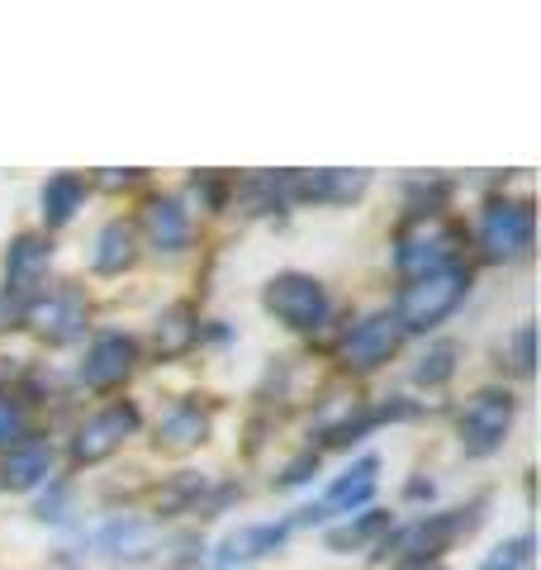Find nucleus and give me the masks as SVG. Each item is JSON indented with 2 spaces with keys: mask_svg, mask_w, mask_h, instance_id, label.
I'll return each mask as SVG.
<instances>
[{
  "mask_svg": "<svg viewBox=\"0 0 541 570\" xmlns=\"http://www.w3.org/2000/svg\"><path fill=\"white\" fill-rule=\"evenodd\" d=\"M456 247H461V228L451 219H442L437 209L413 214L400 228V238H394V266L404 276H427L442 272V266H456Z\"/></svg>",
  "mask_w": 541,
  "mask_h": 570,
  "instance_id": "obj_1",
  "label": "nucleus"
},
{
  "mask_svg": "<svg viewBox=\"0 0 541 570\" xmlns=\"http://www.w3.org/2000/svg\"><path fill=\"white\" fill-rule=\"evenodd\" d=\"M465 285H471V272L465 266H442V272H427V276H413L404 285L400 295V309H394V318H400V328H437L442 318L451 314L465 299Z\"/></svg>",
  "mask_w": 541,
  "mask_h": 570,
  "instance_id": "obj_2",
  "label": "nucleus"
},
{
  "mask_svg": "<svg viewBox=\"0 0 541 570\" xmlns=\"http://www.w3.org/2000/svg\"><path fill=\"white\" fill-rule=\"evenodd\" d=\"M475 519H465V509H451V513H427L419 523H404L400 532H390L381 557H394V561H409V566H432L442 557V551L461 538V532H471Z\"/></svg>",
  "mask_w": 541,
  "mask_h": 570,
  "instance_id": "obj_3",
  "label": "nucleus"
},
{
  "mask_svg": "<svg viewBox=\"0 0 541 570\" xmlns=\"http://www.w3.org/2000/svg\"><path fill=\"white\" fill-rule=\"evenodd\" d=\"M537 234V214L532 200H494L480 214V247L490 262H513L532 253Z\"/></svg>",
  "mask_w": 541,
  "mask_h": 570,
  "instance_id": "obj_4",
  "label": "nucleus"
},
{
  "mask_svg": "<svg viewBox=\"0 0 541 570\" xmlns=\"http://www.w3.org/2000/svg\"><path fill=\"white\" fill-rule=\"evenodd\" d=\"M513 414H518V404H513L509 390H494V385L475 390L461 409V448L471 456L499 452L503 438H509V428H513Z\"/></svg>",
  "mask_w": 541,
  "mask_h": 570,
  "instance_id": "obj_5",
  "label": "nucleus"
},
{
  "mask_svg": "<svg viewBox=\"0 0 541 570\" xmlns=\"http://www.w3.org/2000/svg\"><path fill=\"white\" fill-rule=\"evenodd\" d=\"M266 309L281 318L285 328H295V333H309L318 328L323 318H328V291L314 281V276H304V272H285L266 285Z\"/></svg>",
  "mask_w": 541,
  "mask_h": 570,
  "instance_id": "obj_6",
  "label": "nucleus"
},
{
  "mask_svg": "<svg viewBox=\"0 0 541 570\" xmlns=\"http://www.w3.org/2000/svg\"><path fill=\"white\" fill-rule=\"evenodd\" d=\"M138 428V409L134 404H110V409H100V414H90L81 428H77V438H71V456L81 461V466H96V461L105 456H115L124 448V438H129Z\"/></svg>",
  "mask_w": 541,
  "mask_h": 570,
  "instance_id": "obj_7",
  "label": "nucleus"
},
{
  "mask_svg": "<svg viewBox=\"0 0 541 570\" xmlns=\"http://www.w3.org/2000/svg\"><path fill=\"white\" fill-rule=\"evenodd\" d=\"M400 343H404L400 318L394 314H371L347 333V343H342L337 356H342V366L347 371H375L381 362H390V356L400 352Z\"/></svg>",
  "mask_w": 541,
  "mask_h": 570,
  "instance_id": "obj_8",
  "label": "nucleus"
},
{
  "mask_svg": "<svg viewBox=\"0 0 541 570\" xmlns=\"http://www.w3.org/2000/svg\"><path fill=\"white\" fill-rule=\"evenodd\" d=\"M24 324L48 343H77L86 333V299L77 291H52V295H33L24 305Z\"/></svg>",
  "mask_w": 541,
  "mask_h": 570,
  "instance_id": "obj_9",
  "label": "nucleus"
},
{
  "mask_svg": "<svg viewBox=\"0 0 541 570\" xmlns=\"http://www.w3.org/2000/svg\"><path fill=\"white\" fill-rule=\"evenodd\" d=\"M48 266H52V243L39 234H20L6 253V299L14 295V305L24 309L33 291H39V281L48 276Z\"/></svg>",
  "mask_w": 541,
  "mask_h": 570,
  "instance_id": "obj_10",
  "label": "nucleus"
},
{
  "mask_svg": "<svg viewBox=\"0 0 541 570\" xmlns=\"http://www.w3.org/2000/svg\"><path fill=\"white\" fill-rule=\"evenodd\" d=\"M138 366V343L129 333H100L96 343L86 347L81 362V381L96 390H115L119 381H129V371Z\"/></svg>",
  "mask_w": 541,
  "mask_h": 570,
  "instance_id": "obj_11",
  "label": "nucleus"
},
{
  "mask_svg": "<svg viewBox=\"0 0 541 570\" xmlns=\"http://www.w3.org/2000/svg\"><path fill=\"white\" fill-rule=\"evenodd\" d=\"M375 485H381V461H375V456H361L347 475L333 480L318 509H299V523H314V519H323V513H352V509H361V504H366V499L375 494Z\"/></svg>",
  "mask_w": 541,
  "mask_h": 570,
  "instance_id": "obj_12",
  "label": "nucleus"
},
{
  "mask_svg": "<svg viewBox=\"0 0 541 570\" xmlns=\"http://www.w3.org/2000/svg\"><path fill=\"white\" fill-rule=\"evenodd\" d=\"M285 532H291V523H243L238 532H228V538L219 542V551H214V566L233 570V566L262 561V557H270V551L285 542Z\"/></svg>",
  "mask_w": 541,
  "mask_h": 570,
  "instance_id": "obj_13",
  "label": "nucleus"
},
{
  "mask_svg": "<svg viewBox=\"0 0 541 570\" xmlns=\"http://www.w3.org/2000/svg\"><path fill=\"white\" fill-rule=\"evenodd\" d=\"M142 234H148V243L157 247V253H180V247L190 243V214L180 200H171V195H157V200H148V209H142Z\"/></svg>",
  "mask_w": 541,
  "mask_h": 570,
  "instance_id": "obj_14",
  "label": "nucleus"
},
{
  "mask_svg": "<svg viewBox=\"0 0 541 570\" xmlns=\"http://www.w3.org/2000/svg\"><path fill=\"white\" fill-rule=\"evenodd\" d=\"M205 438H209V414L195 400L171 404L157 423V448H167V452H190V448H200Z\"/></svg>",
  "mask_w": 541,
  "mask_h": 570,
  "instance_id": "obj_15",
  "label": "nucleus"
},
{
  "mask_svg": "<svg viewBox=\"0 0 541 570\" xmlns=\"http://www.w3.org/2000/svg\"><path fill=\"white\" fill-rule=\"evenodd\" d=\"M153 542H157V528L148 519H110L96 532V547L105 551V557H124V561L148 557Z\"/></svg>",
  "mask_w": 541,
  "mask_h": 570,
  "instance_id": "obj_16",
  "label": "nucleus"
},
{
  "mask_svg": "<svg viewBox=\"0 0 541 570\" xmlns=\"http://www.w3.org/2000/svg\"><path fill=\"white\" fill-rule=\"evenodd\" d=\"M138 257V247H134V224H124V219H110L96 234V253H90V266H96L100 276H119V272H129Z\"/></svg>",
  "mask_w": 541,
  "mask_h": 570,
  "instance_id": "obj_17",
  "label": "nucleus"
},
{
  "mask_svg": "<svg viewBox=\"0 0 541 570\" xmlns=\"http://www.w3.org/2000/svg\"><path fill=\"white\" fill-rule=\"evenodd\" d=\"M52 471V452L43 448V442H24V448H14L6 452V471H0V485H10V490H39L43 480Z\"/></svg>",
  "mask_w": 541,
  "mask_h": 570,
  "instance_id": "obj_18",
  "label": "nucleus"
},
{
  "mask_svg": "<svg viewBox=\"0 0 541 570\" xmlns=\"http://www.w3.org/2000/svg\"><path fill=\"white\" fill-rule=\"evenodd\" d=\"M200 337V324H195V305H171L157 318V356H186Z\"/></svg>",
  "mask_w": 541,
  "mask_h": 570,
  "instance_id": "obj_19",
  "label": "nucleus"
},
{
  "mask_svg": "<svg viewBox=\"0 0 541 570\" xmlns=\"http://www.w3.org/2000/svg\"><path fill=\"white\" fill-rule=\"evenodd\" d=\"M81 200H86V181H81L77 171L52 176V181L43 186V224H48V228L71 224V214L81 209Z\"/></svg>",
  "mask_w": 541,
  "mask_h": 570,
  "instance_id": "obj_20",
  "label": "nucleus"
},
{
  "mask_svg": "<svg viewBox=\"0 0 541 570\" xmlns=\"http://www.w3.org/2000/svg\"><path fill=\"white\" fill-rule=\"evenodd\" d=\"M385 532H390V513L366 509V513H356L352 523H342V528L328 532V551H361V547L381 542Z\"/></svg>",
  "mask_w": 541,
  "mask_h": 570,
  "instance_id": "obj_21",
  "label": "nucleus"
},
{
  "mask_svg": "<svg viewBox=\"0 0 541 570\" xmlns=\"http://www.w3.org/2000/svg\"><path fill=\"white\" fill-rule=\"evenodd\" d=\"M29 442V409L14 395H0V452H14Z\"/></svg>",
  "mask_w": 541,
  "mask_h": 570,
  "instance_id": "obj_22",
  "label": "nucleus"
},
{
  "mask_svg": "<svg viewBox=\"0 0 541 570\" xmlns=\"http://www.w3.org/2000/svg\"><path fill=\"white\" fill-rule=\"evenodd\" d=\"M200 494H205V475H180V480H171L167 490H157V509L161 513H180V509H195L200 504Z\"/></svg>",
  "mask_w": 541,
  "mask_h": 570,
  "instance_id": "obj_23",
  "label": "nucleus"
},
{
  "mask_svg": "<svg viewBox=\"0 0 541 570\" xmlns=\"http://www.w3.org/2000/svg\"><path fill=\"white\" fill-rule=\"evenodd\" d=\"M451 371H456V343H437L419 366H413V381L419 385H446Z\"/></svg>",
  "mask_w": 541,
  "mask_h": 570,
  "instance_id": "obj_24",
  "label": "nucleus"
},
{
  "mask_svg": "<svg viewBox=\"0 0 541 570\" xmlns=\"http://www.w3.org/2000/svg\"><path fill=\"white\" fill-rule=\"evenodd\" d=\"M480 570H532V538L522 532V538L503 542L499 551H490V561H484Z\"/></svg>",
  "mask_w": 541,
  "mask_h": 570,
  "instance_id": "obj_25",
  "label": "nucleus"
},
{
  "mask_svg": "<svg viewBox=\"0 0 541 570\" xmlns=\"http://www.w3.org/2000/svg\"><path fill=\"white\" fill-rule=\"evenodd\" d=\"M513 366L522 371V376H532V324H522L513 333Z\"/></svg>",
  "mask_w": 541,
  "mask_h": 570,
  "instance_id": "obj_26",
  "label": "nucleus"
},
{
  "mask_svg": "<svg viewBox=\"0 0 541 570\" xmlns=\"http://www.w3.org/2000/svg\"><path fill=\"white\" fill-rule=\"evenodd\" d=\"M309 471H318V456H314V452H304L299 461H291V466H285L281 485H299V480H309Z\"/></svg>",
  "mask_w": 541,
  "mask_h": 570,
  "instance_id": "obj_27",
  "label": "nucleus"
},
{
  "mask_svg": "<svg viewBox=\"0 0 541 570\" xmlns=\"http://www.w3.org/2000/svg\"><path fill=\"white\" fill-rule=\"evenodd\" d=\"M62 504H67V494H62V490H52V499H43V504H39V519H67Z\"/></svg>",
  "mask_w": 541,
  "mask_h": 570,
  "instance_id": "obj_28",
  "label": "nucleus"
},
{
  "mask_svg": "<svg viewBox=\"0 0 541 570\" xmlns=\"http://www.w3.org/2000/svg\"><path fill=\"white\" fill-rule=\"evenodd\" d=\"M134 181H138V171H124V176H119V171H110V176H100V186H110V190L134 186Z\"/></svg>",
  "mask_w": 541,
  "mask_h": 570,
  "instance_id": "obj_29",
  "label": "nucleus"
},
{
  "mask_svg": "<svg viewBox=\"0 0 541 570\" xmlns=\"http://www.w3.org/2000/svg\"><path fill=\"white\" fill-rule=\"evenodd\" d=\"M409 570H442V566H409Z\"/></svg>",
  "mask_w": 541,
  "mask_h": 570,
  "instance_id": "obj_30",
  "label": "nucleus"
}]
</instances>
